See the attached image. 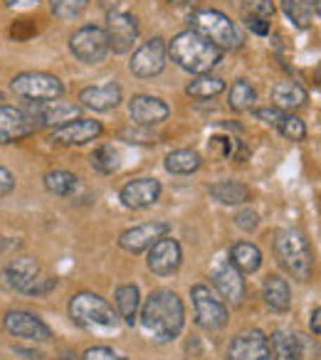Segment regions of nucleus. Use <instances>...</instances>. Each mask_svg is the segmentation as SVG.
<instances>
[{
	"mask_svg": "<svg viewBox=\"0 0 321 360\" xmlns=\"http://www.w3.org/2000/svg\"><path fill=\"white\" fill-rule=\"evenodd\" d=\"M321 309L319 306H314V311H311V316H309V328H311V333L314 335H319L321 333Z\"/></svg>",
	"mask_w": 321,
	"mask_h": 360,
	"instance_id": "43",
	"label": "nucleus"
},
{
	"mask_svg": "<svg viewBox=\"0 0 321 360\" xmlns=\"http://www.w3.org/2000/svg\"><path fill=\"white\" fill-rule=\"evenodd\" d=\"M106 42H109V52L114 55H126L134 50L136 40H139V20L131 13L111 11L106 15Z\"/></svg>",
	"mask_w": 321,
	"mask_h": 360,
	"instance_id": "10",
	"label": "nucleus"
},
{
	"mask_svg": "<svg viewBox=\"0 0 321 360\" xmlns=\"http://www.w3.org/2000/svg\"><path fill=\"white\" fill-rule=\"evenodd\" d=\"M104 134V126L94 119H75L70 124L60 126V129L52 131V143H60V146H84L89 141L99 139Z\"/></svg>",
	"mask_w": 321,
	"mask_h": 360,
	"instance_id": "20",
	"label": "nucleus"
},
{
	"mask_svg": "<svg viewBox=\"0 0 321 360\" xmlns=\"http://www.w3.org/2000/svg\"><path fill=\"white\" fill-rule=\"evenodd\" d=\"M37 129H40V126H37L35 116L27 114L25 109L0 104V146L27 139V136H32Z\"/></svg>",
	"mask_w": 321,
	"mask_h": 360,
	"instance_id": "14",
	"label": "nucleus"
},
{
	"mask_svg": "<svg viewBox=\"0 0 321 360\" xmlns=\"http://www.w3.org/2000/svg\"><path fill=\"white\" fill-rule=\"evenodd\" d=\"M270 96H272V106H277L284 114L301 109L306 104V99H309L306 89L301 84H296V82H279V84H275Z\"/></svg>",
	"mask_w": 321,
	"mask_h": 360,
	"instance_id": "26",
	"label": "nucleus"
},
{
	"mask_svg": "<svg viewBox=\"0 0 321 360\" xmlns=\"http://www.w3.org/2000/svg\"><path fill=\"white\" fill-rule=\"evenodd\" d=\"M235 225L245 232H252V230H257V225H260V215L252 210H242L235 215Z\"/></svg>",
	"mask_w": 321,
	"mask_h": 360,
	"instance_id": "39",
	"label": "nucleus"
},
{
	"mask_svg": "<svg viewBox=\"0 0 321 360\" xmlns=\"http://www.w3.org/2000/svg\"><path fill=\"white\" fill-rule=\"evenodd\" d=\"M210 195L222 205H242L252 198V191L237 180H220V183L210 186Z\"/></svg>",
	"mask_w": 321,
	"mask_h": 360,
	"instance_id": "28",
	"label": "nucleus"
},
{
	"mask_svg": "<svg viewBox=\"0 0 321 360\" xmlns=\"http://www.w3.org/2000/svg\"><path fill=\"white\" fill-rule=\"evenodd\" d=\"M141 330L149 340L163 345L181 335L186 326V306L171 289H156L139 309Z\"/></svg>",
	"mask_w": 321,
	"mask_h": 360,
	"instance_id": "1",
	"label": "nucleus"
},
{
	"mask_svg": "<svg viewBox=\"0 0 321 360\" xmlns=\"http://www.w3.org/2000/svg\"><path fill=\"white\" fill-rule=\"evenodd\" d=\"M262 299H265L267 309L275 314H287L291 309V289L289 281L279 274H270L262 284Z\"/></svg>",
	"mask_w": 321,
	"mask_h": 360,
	"instance_id": "24",
	"label": "nucleus"
},
{
	"mask_svg": "<svg viewBox=\"0 0 321 360\" xmlns=\"http://www.w3.org/2000/svg\"><path fill=\"white\" fill-rule=\"evenodd\" d=\"M183 264V250L178 240L173 237H160L153 247H149V257H146V266L153 271L156 276H171L181 269Z\"/></svg>",
	"mask_w": 321,
	"mask_h": 360,
	"instance_id": "15",
	"label": "nucleus"
},
{
	"mask_svg": "<svg viewBox=\"0 0 321 360\" xmlns=\"http://www.w3.org/2000/svg\"><path fill=\"white\" fill-rule=\"evenodd\" d=\"M0 101H3V91H0Z\"/></svg>",
	"mask_w": 321,
	"mask_h": 360,
	"instance_id": "48",
	"label": "nucleus"
},
{
	"mask_svg": "<svg viewBox=\"0 0 321 360\" xmlns=\"http://www.w3.org/2000/svg\"><path fill=\"white\" fill-rule=\"evenodd\" d=\"M3 328L11 335L23 340H32V343H45L52 338V330L40 316H35L32 311L25 309H13L3 316Z\"/></svg>",
	"mask_w": 321,
	"mask_h": 360,
	"instance_id": "11",
	"label": "nucleus"
},
{
	"mask_svg": "<svg viewBox=\"0 0 321 360\" xmlns=\"http://www.w3.org/2000/svg\"><path fill=\"white\" fill-rule=\"evenodd\" d=\"M201 153L198 150H191V148H178V150H171L163 160L168 173L173 175H191L201 168Z\"/></svg>",
	"mask_w": 321,
	"mask_h": 360,
	"instance_id": "29",
	"label": "nucleus"
},
{
	"mask_svg": "<svg viewBox=\"0 0 321 360\" xmlns=\"http://www.w3.org/2000/svg\"><path fill=\"white\" fill-rule=\"evenodd\" d=\"M275 255L279 266L296 281H309L314 271V252L304 232L294 227H282L275 232Z\"/></svg>",
	"mask_w": 321,
	"mask_h": 360,
	"instance_id": "3",
	"label": "nucleus"
},
{
	"mask_svg": "<svg viewBox=\"0 0 321 360\" xmlns=\"http://www.w3.org/2000/svg\"><path fill=\"white\" fill-rule=\"evenodd\" d=\"M245 22H247V27H250L255 35H270V22L267 20H262V18H252V15H245Z\"/></svg>",
	"mask_w": 321,
	"mask_h": 360,
	"instance_id": "42",
	"label": "nucleus"
},
{
	"mask_svg": "<svg viewBox=\"0 0 321 360\" xmlns=\"http://www.w3.org/2000/svg\"><path fill=\"white\" fill-rule=\"evenodd\" d=\"M27 114L35 116L37 126L60 129V126L80 119V106L72 104V101H62V96H60V99H52V101H37V104L32 106V111H27Z\"/></svg>",
	"mask_w": 321,
	"mask_h": 360,
	"instance_id": "19",
	"label": "nucleus"
},
{
	"mask_svg": "<svg viewBox=\"0 0 321 360\" xmlns=\"http://www.w3.org/2000/svg\"><path fill=\"white\" fill-rule=\"evenodd\" d=\"M166 57H168V50H166V42L160 40V37H153V40L144 42L139 50L131 55V62H129V72L139 79H153L163 72L166 67Z\"/></svg>",
	"mask_w": 321,
	"mask_h": 360,
	"instance_id": "12",
	"label": "nucleus"
},
{
	"mask_svg": "<svg viewBox=\"0 0 321 360\" xmlns=\"http://www.w3.org/2000/svg\"><path fill=\"white\" fill-rule=\"evenodd\" d=\"M227 360H267V335L260 328L235 335L227 345Z\"/></svg>",
	"mask_w": 321,
	"mask_h": 360,
	"instance_id": "21",
	"label": "nucleus"
},
{
	"mask_svg": "<svg viewBox=\"0 0 321 360\" xmlns=\"http://www.w3.org/2000/svg\"><path fill=\"white\" fill-rule=\"evenodd\" d=\"M89 163L96 173L111 175L119 170V150H116L114 146L104 143V146H99V148H94V153L89 155Z\"/></svg>",
	"mask_w": 321,
	"mask_h": 360,
	"instance_id": "33",
	"label": "nucleus"
},
{
	"mask_svg": "<svg viewBox=\"0 0 321 360\" xmlns=\"http://www.w3.org/2000/svg\"><path fill=\"white\" fill-rule=\"evenodd\" d=\"M225 91V82L220 77H213V75H196V79L186 86V94L193 96V99H201V101H208V99H215L218 94Z\"/></svg>",
	"mask_w": 321,
	"mask_h": 360,
	"instance_id": "30",
	"label": "nucleus"
},
{
	"mask_svg": "<svg viewBox=\"0 0 321 360\" xmlns=\"http://www.w3.org/2000/svg\"><path fill=\"white\" fill-rule=\"evenodd\" d=\"M171 232V225L166 220H151L144 222V225L129 227L126 232L119 235V247L129 255H141L149 247H153L160 237H166Z\"/></svg>",
	"mask_w": 321,
	"mask_h": 360,
	"instance_id": "13",
	"label": "nucleus"
},
{
	"mask_svg": "<svg viewBox=\"0 0 321 360\" xmlns=\"http://www.w3.org/2000/svg\"><path fill=\"white\" fill-rule=\"evenodd\" d=\"M255 116L262 121V124H267V126H279V121H282V116H284V111H279L277 106H267V109H257L255 111Z\"/></svg>",
	"mask_w": 321,
	"mask_h": 360,
	"instance_id": "40",
	"label": "nucleus"
},
{
	"mask_svg": "<svg viewBox=\"0 0 321 360\" xmlns=\"http://www.w3.org/2000/svg\"><path fill=\"white\" fill-rule=\"evenodd\" d=\"M116 3H119V0H101V8H104L106 13H111L116 8Z\"/></svg>",
	"mask_w": 321,
	"mask_h": 360,
	"instance_id": "45",
	"label": "nucleus"
},
{
	"mask_svg": "<svg viewBox=\"0 0 321 360\" xmlns=\"http://www.w3.org/2000/svg\"><path fill=\"white\" fill-rule=\"evenodd\" d=\"M11 89L15 96L35 101V104L37 101L60 99L65 94V84L55 75H47V72H23V75L13 77Z\"/></svg>",
	"mask_w": 321,
	"mask_h": 360,
	"instance_id": "7",
	"label": "nucleus"
},
{
	"mask_svg": "<svg viewBox=\"0 0 321 360\" xmlns=\"http://www.w3.org/2000/svg\"><path fill=\"white\" fill-rule=\"evenodd\" d=\"M87 6H89V0H50L52 15L60 20H75L87 11Z\"/></svg>",
	"mask_w": 321,
	"mask_h": 360,
	"instance_id": "35",
	"label": "nucleus"
},
{
	"mask_svg": "<svg viewBox=\"0 0 321 360\" xmlns=\"http://www.w3.org/2000/svg\"><path fill=\"white\" fill-rule=\"evenodd\" d=\"M80 101L84 109L92 111H109L121 104V86L116 82H106L99 86H87L80 91Z\"/></svg>",
	"mask_w": 321,
	"mask_h": 360,
	"instance_id": "22",
	"label": "nucleus"
},
{
	"mask_svg": "<svg viewBox=\"0 0 321 360\" xmlns=\"http://www.w3.org/2000/svg\"><path fill=\"white\" fill-rule=\"evenodd\" d=\"M240 6H242V11H245V15L262 18V20H270L277 11L272 0H240Z\"/></svg>",
	"mask_w": 321,
	"mask_h": 360,
	"instance_id": "37",
	"label": "nucleus"
},
{
	"mask_svg": "<svg viewBox=\"0 0 321 360\" xmlns=\"http://www.w3.org/2000/svg\"><path fill=\"white\" fill-rule=\"evenodd\" d=\"M173 6H193V3H198V0H171Z\"/></svg>",
	"mask_w": 321,
	"mask_h": 360,
	"instance_id": "46",
	"label": "nucleus"
},
{
	"mask_svg": "<svg viewBox=\"0 0 321 360\" xmlns=\"http://www.w3.org/2000/svg\"><path fill=\"white\" fill-rule=\"evenodd\" d=\"M257 101V91L255 86L247 79H237L232 82L230 94H227V104H230L232 111H250Z\"/></svg>",
	"mask_w": 321,
	"mask_h": 360,
	"instance_id": "32",
	"label": "nucleus"
},
{
	"mask_svg": "<svg viewBox=\"0 0 321 360\" xmlns=\"http://www.w3.org/2000/svg\"><path fill=\"white\" fill-rule=\"evenodd\" d=\"M160 198V183L156 178H134L119 191V200L129 210H146Z\"/></svg>",
	"mask_w": 321,
	"mask_h": 360,
	"instance_id": "17",
	"label": "nucleus"
},
{
	"mask_svg": "<svg viewBox=\"0 0 321 360\" xmlns=\"http://www.w3.org/2000/svg\"><path fill=\"white\" fill-rule=\"evenodd\" d=\"M13 191H15V175H13L8 168L0 165V198L11 195Z\"/></svg>",
	"mask_w": 321,
	"mask_h": 360,
	"instance_id": "41",
	"label": "nucleus"
},
{
	"mask_svg": "<svg viewBox=\"0 0 321 360\" xmlns=\"http://www.w3.org/2000/svg\"><path fill=\"white\" fill-rule=\"evenodd\" d=\"M299 3H306V6H311V8L319 11V0H299Z\"/></svg>",
	"mask_w": 321,
	"mask_h": 360,
	"instance_id": "47",
	"label": "nucleus"
},
{
	"mask_svg": "<svg viewBox=\"0 0 321 360\" xmlns=\"http://www.w3.org/2000/svg\"><path fill=\"white\" fill-rule=\"evenodd\" d=\"M114 306L119 321H124L126 326H136L139 321V309H141V291L136 284H121L114 291Z\"/></svg>",
	"mask_w": 321,
	"mask_h": 360,
	"instance_id": "25",
	"label": "nucleus"
},
{
	"mask_svg": "<svg viewBox=\"0 0 321 360\" xmlns=\"http://www.w3.org/2000/svg\"><path fill=\"white\" fill-rule=\"evenodd\" d=\"M129 114L134 119L136 126H158L171 116V109L163 99L158 96H149V94H136L134 99L129 101Z\"/></svg>",
	"mask_w": 321,
	"mask_h": 360,
	"instance_id": "18",
	"label": "nucleus"
},
{
	"mask_svg": "<svg viewBox=\"0 0 321 360\" xmlns=\"http://www.w3.org/2000/svg\"><path fill=\"white\" fill-rule=\"evenodd\" d=\"M213 284H215L218 294L222 296L220 301H227L232 306H240L245 301L247 294L245 279H242V274L227 259H220L213 266Z\"/></svg>",
	"mask_w": 321,
	"mask_h": 360,
	"instance_id": "16",
	"label": "nucleus"
},
{
	"mask_svg": "<svg viewBox=\"0 0 321 360\" xmlns=\"http://www.w3.org/2000/svg\"><path fill=\"white\" fill-rule=\"evenodd\" d=\"M191 299H193V309H196V323L201 326L203 330H222L230 321V314H227V306L208 289L206 284H196L191 286Z\"/></svg>",
	"mask_w": 321,
	"mask_h": 360,
	"instance_id": "8",
	"label": "nucleus"
},
{
	"mask_svg": "<svg viewBox=\"0 0 321 360\" xmlns=\"http://www.w3.org/2000/svg\"><path fill=\"white\" fill-rule=\"evenodd\" d=\"M45 188L57 198H70L72 193L80 188V178L70 170H50V173L42 178Z\"/></svg>",
	"mask_w": 321,
	"mask_h": 360,
	"instance_id": "31",
	"label": "nucleus"
},
{
	"mask_svg": "<svg viewBox=\"0 0 321 360\" xmlns=\"http://www.w3.org/2000/svg\"><path fill=\"white\" fill-rule=\"evenodd\" d=\"M3 3H6V8H32L40 0H3Z\"/></svg>",
	"mask_w": 321,
	"mask_h": 360,
	"instance_id": "44",
	"label": "nucleus"
},
{
	"mask_svg": "<svg viewBox=\"0 0 321 360\" xmlns=\"http://www.w3.org/2000/svg\"><path fill=\"white\" fill-rule=\"evenodd\" d=\"M284 3V13L291 18V22L299 27H309L311 22L316 20V15H319V11L311 6H306V3H299V0H282Z\"/></svg>",
	"mask_w": 321,
	"mask_h": 360,
	"instance_id": "34",
	"label": "nucleus"
},
{
	"mask_svg": "<svg viewBox=\"0 0 321 360\" xmlns=\"http://www.w3.org/2000/svg\"><path fill=\"white\" fill-rule=\"evenodd\" d=\"M279 134L284 136V139H289V141H294V143H299V141H304L306 139V126H304V121L299 119V116H294V114H284L282 116V121H279Z\"/></svg>",
	"mask_w": 321,
	"mask_h": 360,
	"instance_id": "36",
	"label": "nucleus"
},
{
	"mask_svg": "<svg viewBox=\"0 0 321 360\" xmlns=\"http://www.w3.org/2000/svg\"><path fill=\"white\" fill-rule=\"evenodd\" d=\"M191 30L201 32L206 40H210L218 50L222 52H237L245 45V37H242L240 27L220 11H198L191 20Z\"/></svg>",
	"mask_w": 321,
	"mask_h": 360,
	"instance_id": "5",
	"label": "nucleus"
},
{
	"mask_svg": "<svg viewBox=\"0 0 321 360\" xmlns=\"http://www.w3.org/2000/svg\"><path fill=\"white\" fill-rule=\"evenodd\" d=\"M230 264L235 266L240 274H255L262 266V252L252 242H235L230 247Z\"/></svg>",
	"mask_w": 321,
	"mask_h": 360,
	"instance_id": "27",
	"label": "nucleus"
},
{
	"mask_svg": "<svg viewBox=\"0 0 321 360\" xmlns=\"http://www.w3.org/2000/svg\"><path fill=\"white\" fill-rule=\"evenodd\" d=\"M82 360H129L124 355H119L116 350L106 348V345H94V348H87Z\"/></svg>",
	"mask_w": 321,
	"mask_h": 360,
	"instance_id": "38",
	"label": "nucleus"
},
{
	"mask_svg": "<svg viewBox=\"0 0 321 360\" xmlns=\"http://www.w3.org/2000/svg\"><path fill=\"white\" fill-rule=\"evenodd\" d=\"M70 52L84 65H101L109 55L106 32L99 25H84L70 37Z\"/></svg>",
	"mask_w": 321,
	"mask_h": 360,
	"instance_id": "9",
	"label": "nucleus"
},
{
	"mask_svg": "<svg viewBox=\"0 0 321 360\" xmlns=\"http://www.w3.org/2000/svg\"><path fill=\"white\" fill-rule=\"evenodd\" d=\"M70 319L84 330H116L119 316L114 306L94 291H80L70 299Z\"/></svg>",
	"mask_w": 321,
	"mask_h": 360,
	"instance_id": "4",
	"label": "nucleus"
},
{
	"mask_svg": "<svg viewBox=\"0 0 321 360\" xmlns=\"http://www.w3.org/2000/svg\"><path fill=\"white\" fill-rule=\"evenodd\" d=\"M301 338L287 328H277L267 338V358L272 360H301Z\"/></svg>",
	"mask_w": 321,
	"mask_h": 360,
	"instance_id": "23",
	"label": "nucleus"
},
{
	"mask_svg": "<svg viewBox=\"0 0 321 360\" xmlns=\"http://www.w3.org/2000/svg\"><path fill=\"white\" fill-rule=\"evenodd\" d=\"M3 276L8 279L6 284L11 289L20 291L25 296H45L57 286V279H52V276H47L42 271L40 262L35 257H18L15 262H11L6 266Z\"/></svg>",
	"mask_w": 321,
	"mask_h": 360,
	"instance_id": "6",
	"label": "nucleus"
},
{
	"mask_svg": "<svg viewBox=\"0 0 321 360\" xmlns=\"http://www.w3.org/2000/svg\"><path fill=\"white\" fill-rule=\"evenodd\" d=\"M171 60L176 62L181 70L191 72V75H208L213 67L220 65L222 50H218L210 40L196 30H183L173 37L166 45Z\"/></svg>",
	"mask_w": 321,
	"mask_h": 360,
	"instance_id": "2",
	"label": "nucleus"
}]
</instances>
